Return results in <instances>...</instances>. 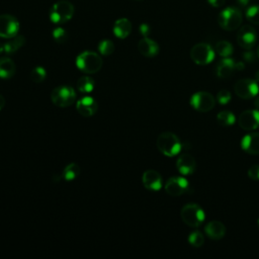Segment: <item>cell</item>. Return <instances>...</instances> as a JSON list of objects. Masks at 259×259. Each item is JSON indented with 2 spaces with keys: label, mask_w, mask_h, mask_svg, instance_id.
Segmentation results:
<instances>
[{
  "label": "cell",
  "mask_w": 259,
  "mask_h": 259,
  "mask_svg": "<svg viewBox=\"0 0 259 259\" xmlns=\"http://www.w3.org/2000/svg\"><path fill=\"white\" fill-rule=\"evenodd\" d=\"M157 148L158 150L167 157L176 156L182 148V144L179 138L171 133V132H164L160 134L157 138Z\"/></svg>",
  "instance_id": "6da1fadb"
},
{
  "label": "cell",
  "mask_w": 259,
  "mask_h": 259,
  "mask_svg": "<svg viewBox=\"0 0 259 259\" xmlns=\"http://www.w3.org/2000/svg\"><path fill=\"white\" fill-rule=\"evenodd\" d=\"M77 68L86 74H96L103 67L102 57L92 51H85L76 58Z\"/></svg>",
  "instance_id": "7a4b0ae2"
},
{
  "label": "cell",
  "mask_w": 259,
  "mask_h": 259,
  "mask_svg": "<svg viewBox=\"0 0 259 259\" xmlns=\"http://www.w3.org/2000/svg\"><path fill=\"white\" fill-rule=\"evenodd\" d=\"M219 26L225 31H234L242 23V12L237 7H227L218 16Z\"/></svg>",
  "instance_id": "3957f363"
},
{
  "label": "cell",
  "mask_w": 259,
  "mask_h": 259,
  "mask_svg": "<svg viewBox=\"0 0 259 259\" xmlns=\"http://www.w3.org/2000/svg\"><path fill=\"white\" fill-rule=\"evenodd\" d=\"M180 216L184 224L192 228L200 227L206 219V214L204 209L197 204L185 205L181 208Z\"/></svg>",
  "instance_id": "277c9868"
},
{
  "label": "cell",
  "mask_w": 259,
  "mask_h": 259,
  "mask_svg": "<svg viewBox=\"0 0 259 259\" xmlns=\"http://www.w3.org/2000/svg\"><path fill=\"white\" fill-rule=\"evenodd\" d=\"M74 11L75 9L71 2L61 0L52 6L50 10V19L56 25H63L73 17Z\"/></svg>",
  "instance_id": "5b68a950"
},
{
  "label": "cell",
  "mask_w": 259,
  "mask_h": 259,
  "mask_svg": "<svg viewBox=\"0 0 259 259\" xmlns=\"http://www.w3.org/2000/svg\"><path fill=\"white\" fill-rule=\"evenodd\" d=\"M51 101L59 107H68L76 102V91L71 86H58L51 92Z\"/></svg>",
  "instance_id": "8992f818"
},
{
  "label": "cell",
  "mask_w": 259,
  "mask_h": 259,
  "mask_svg": "<svg viewBox=\"0 0 259 259\" xmlns=\"http://www.w3.org/2000/svg\"><path fill=\"white\" fill-rule=\"evenodd\" d=\"M191 58L197 65L205 66L213 62L215 59V51L208 44L200 43L192 48Z\"/></svg>",
  "instance_id": "52a82bcc"
},
{
  "label": "cell",
  "mask_w": 259,
  "mask_h": 259,
  "mask_svg": "<svg viewBox=\"0 0 259 259\" xmlns=\"http://www.w3.org/2000/svg\"><path fill=\"white\" fill-rule=\"evenodd\" d=\"M191 105L200 112H207L216 105V100L213 94L206 91H199L191 98Z\"/></svg>",
  "instance_id": "ba28073f"
},
{
  "label": "cell",
  "mask_w": 259,
  "mask_h": 259,
  "mask_svg": "<svg viewBox=\"0 0 259 259\" xmlns=\"http://www.w3.org/2000/svg\"><path fill=\"white\" fill-rule=\"evenodd\" d=\"M235 93L242 100H250L255 98L259 92V86L257 81L253 79H240L234 85Z\"/></svg>",
  "instance_id": "9c48e42d"
},
{
  "label": "cell",
  "mask_w": 259,
  "mask_h": 259,
  "mask_svg": "<svg viewBox=\"0 0 259 259\" xmlns=\"http://www.w3.org/2000/svg\"><path fill=\"white\" fill-rule=\"evenodd\" d=\"M19 31L18 20L10 14L0 15V38L11 39L17 36Z\"/></svg>",
  "instance_id": "30bf717a"
},
{
  "label": "cell",
  "mask_w": 259,
  "mask_h": 259,
  "mask_svg": "<svg viewBox=\"0 0 259 259\" xmlns=\"http://www.w3.org/2000/svg\"><path fill=\"white\" fill-rule=\"evenodd\" d=\"M257 41V33L251 26H243L237 34V43L244 50H251Z\"/></svg>",
  "instance_id": "8fae6325"
},
{
  "label": "cell",
  "mask_w": 259,
  "mask_h": 259,
  "mask_svg": "<svg viewBox=\"0 0 259 259\" xmlns=\"http://www.w3.org/2000/svg\"><path fill=\"white\" fill-rule=\"evenodd\" d=\"M188 181L181 176H174L170 177L166 183L164 188H165V192L171 196V197H179L182 196L187 190H188Z\"/></svg>",
  "instance_id": "7c38bea8"
},
{
  "label": "cell",
  "mask_w": 259,
  "mask_h": 259,
  "mask_svg": "<svg viewBox=\"0 0 259 259\" xmlns=\"http://www.w3.org/2000/svg\"><path fill=\"white\" fill-rule=\"evenodd\" d=\"M238 124L245 131H254L259 128V109H248L243 111L238 119Z\"/></svg>",
  "instance_id": "4fadbf2b"
},
{
  "label": "cell",
  "mask_w": 259,
  "mask_h": 259,
  "mask_svg": "<svg viewBox=\"0 0 259 259\" xmlns=\"http://www.w3.org/2000/svg\"><path fill=\"white\" fill-rule=\"evenodd\" d=\"M76 109L82 116L90 117L97 113L99 109V104L93 98L84 97L77 101Z\"/></svg>",
  "instance_id": "5bb4252c"
},
{
  "label": "cell",
  "mask_w": 259,
  "mask_h": 259,
  "mask_svg": "<svg viewBox=\"0 0 259 259\" xmlns=\"http://www.w3.org/2000/svg\"><path fill=\"white\" fill-rule=\"evenodd\" d=\"M176 167L181 174L191 175L197 169L196 159L191 154L183 153L178 157L176 161Z\"/></svg>",
  "instance_id": "9a60e30c"
},
{
  "label": "cell",
  "mask_w": 259,
  "mask_h": 259,
  "mask_svg": "<svg viewBox=\"0 0 259 259\" xmlns=\"http://www.w3.org/2000/svg\"><path fill=\"white\" fill-rule=\"evenodd\" d=\"M142 182H143V185L147 188V190L152 191V192H157V191L161 190L162 184H163L162 177H161L160 173L157 172L156 170H153V169L146 170L143 173Z\"/></svg>",
  "instance_id": "2e32d148"
},
{
  "label": "cell",
  "mask_w": 259,
  "mask_h": 259,
  "mask_svg": "<svg viewBox=\"0 0 259 259\" xmlns=\"http://www.w3.org/2000/svg\"><path fill=\"white\" fill-rule=\"evenodd\" d=\"M242 149L251 155H259V133L253 132L243 137L241 141Z\"/></svg>",
  "instance_id": "e0dca14e"
},
{
  "label": "cell",
  "mask_w": 259,
  "mask_h": 259,
  "mask_svg": "<svg viewBox=\"0 0 259 259\" xmlns=\"http://www.w3.org/2000/svg\"><path fill=\"white\" fill-rule=\"evenodd\" d=\"M138 50L144 57L153 58L159 53V46L155 41L147 37L140 40L138 43Z\"/></svg>",
  "instance_id": "ac0fdd59"
},
{
  "label": "cell",
  "mask_w": 259,
  "mask_h": 259,
  "mask_svg": "<svg viewBox=\"0 0 259 259\" xmlns=\"http://www.w3.org/2000/svg\"><path fill=\"white\" fill-rule=\"evenodd\" d=\"M205 233L210 239L220 240L225 237L226 227L219 221H211L205 227Z\"/></svg>",
  "instance_id": "d6986e66"
},
{
  "label": "cell",
  "mask_w": 259,
  "mask_h": 259,
  "mask_svg": "<svg viewBox=\"0 0 259 259\" xmlns=\"http://www.w3.org/2000/svg\"><path fill=\"white\" fill-rule=\"evenodd\" d=\"M234 70H236V62H235L233 59L227 57V58H223L219 62L216 68V73L219 78L225 79V78H229L233 74Z\"/></svg>",
  "instance_id": "ffe728a7"
},
{
  "label": "cell",
  "mask_w": 259,
  "mask_h": 259,
  "mask_svg": "<svg viewBox=\"0 0 259 259\" xmlns=\"http://www.w3.org/2000/svg\"><path fill=\"white\" fill-rule=\"evenodd\" d=\"M112 31L116 38L126 39L132 32V23L128 18H120L115 20Z\"/></svg>",
  "instance_id": "44dd1931"
},
{
  "label": "cell",
  "mask_w": 259,
  "mask_h": 259,
  "mask_svg": "<svg viewBox=\"0 0 259 259\" xmlns=\"http://www.w3.org/2000/svg\"><path fill=\"white\" fill-rule=\"evenodd\" d=\"M15 64L10 58H0V78L9 79L15 74Z\"/></svg>",
  "instance_id": "7402d4cb"
},
{
  "label": "cell",
  "mask_w": 259,
  "mask_h": 259,
  "mask_svg": "<svg viewBox=\"0 0 259 259\" xmlns=\"http://www.w3.org/2000/svg\"><path fill=\"white\" fill-rule=\"evenodd\" d=\"M26 43V38L23 36H15L11 39H9L8 42L4 44V52L8 55L16 53L21 47L25 45Z\"/></svg>",
  "instance_id": "603a6c76"
},
{
  "label": "cell",
  "mask_w": 259,
  "mask_h": 259,
  "mask_svg": "<svg viewBox=\"0 0 259 259\" xmlns=\"http://www.w3.org/2000/svg\"><path fill=\"white\" fill-rule=\"evenodd\" d=\"M80 167L76 163H70L63 170V178L67 181H72L76 179L80 174Z\"/></svg>",
  "instance_id": "cb8c5ba5"
},
{
  "label": "cell",
  "mask_w": 259,
  "mask_h": 259,
  "mask_svg": "<svg viewBox=\"0 0 259 259\" xmlns=\"http://www.w3.org/2000/svg\"><path fill=\"white\" fill-rule=\"evenodd\" d=\"M76 87L78 91L82 93H90L93 91L94 87H96V83L94 80L89 76H82L77 80Z\"/></svg>",
  "instance_id": "d4e9b609"
},
{
  "label": "cell",
  "mask_w": 259,
  "mask_h": 259,
  "mask_svg": "<svg viewBox=\"0 0 259 259\" xmlns=\"http://www.w3.org/2000/svg\"><path fill=\"white\" fill-rule=\"evenodd\" d=\"M217 121L222 127H229L236 122V116L230 110H223L217 115Z\"/></svg>",
  "instance_id": "484cf974"
},
{
  "label": "cell",
  "mask_w": 259,
  "mask_h": 259,
  "mask_svg": "<svg viewBox=\"0 0 259 259\" xmlns=\"http://www.w3.org/2000/svg\"><path fill=\"white\" fill-rule=\"evenodd\" d=\"M216 53L223 57V58H227L230 57L233 54V46L231 43L227 42V41H221L219 43H217L216 45Z\"/></svg>",
  "instance_id": "4316f807"
},
{
  "label": "cell",
  "mask_w": 259,
  "mask_h": 259,
  "mask_svg": "<svg viewBox=\"0 0 259 259\" xmlns=\"http://www.w3.org/2000/svg\"><path fill=\"white\" fill-rule=\"evenodd\" d=\"M188 243L196 248H200L205 243V237L204 235L200 231L192 232L188 236Z\"/></svg>",
  "instance_id": "83f0119b"
},
{
  "label": "cell",
  "mask_w": 259,
  "mask_h": 259,
  "mask_svg": "<svg viewBox=\"0 0 259 259\" xmlns=\"http://www.w3.org/2000/svg\"><path fill=\"white\" fill-rule=\"evenodd\" d=\"M99 52L103 56H109L114 52V44L110 40H104L99 44Z\"/></svg>",
  "instance_id": "f1b7e54d"
},
{
  "label": "cell",
  "mask_w": 259,
  "mask_h": 259,
  "mask_svg": "<svg viewBox=\"0 0 259 259\" xmlns=\"http://www.w3.org/2000/svg\"><path fill=\"white\" fill-rule=\"evenodd\" d=\"M32 81L36 82V83H42L46 77H47V71L46 69L39 66V67H36L32 70L31 72V75H30Z\"/></svg>",
  "instance_id": "f546056e"
},
{
  "label": "cell",
  "mask_w": 259,
  "mask_h": 259,
  "mask_svg": "<svg viewBox=\"0 0 259 259\" xmlns=\"http://www.w3.org/2000/svg\"><path fill=\"white\" fill-rule=\"evenodd\" d=\"M246 18L253 25L259 26V5H253L246 11Z\"/></svg>",
  "instance_id": "4dcf8cb0"
},
{
  "label": "cell",
  "mask_w": 259,
  "mask_h": 259,
  "mask_svg": "<svg viewBox=\"0 0 259 259\" xmlns=\"http://www.w3.org/2000/svg\"><path fill=\"white\" fill-rule=\"evenodd\" d=\"M52 36H53V39L55 40V42L58 44H64L68 40V34L62 28H56L52 32Z\"/></svg>",
  "instance_id": "1f68e13d"
},
{
  "label": "cell",
  "mask_w": 259,
  "mask_h": 259,
  "mask_svg": "<svg viewBox=\"0 0 259 259\" xmlns=\"http://www.w3.org/2000/svg\"><path fill=\"white\" fill-rule=\"evenodd\" d=\"M231 98H232V97H231V93H230V91L227 90V89H223V90L219 91L218 94H217V101H218L219 104H222V105H225V104H229L230 101H231Z\"/></svg>",
  "instance_id": "d6a6232c"
},
{
  "label": "cell",
  "mask_w": 259,
  "mask_h": 259,
  "mask_svg": "<svg viewBox=\"0 0 259 259\" xmlns=\"http://www.w3.org/2000/svg\"><path fill=\"white\" fill-rule=\"evenodd\" d=\"M248 176L250 179L258 181L259 180V165H253L248 170Z\"/></svg>",
  "instance_id": "836d02e7"
},
{
  "label": "cell",
  "mask_w": 259,
  "mask_h": 259,
  "mask_svg": "<svg viewBox=\"0 0 259 259\" xmlns=\"http://www.w3.org/2000/svg\"><path fill=\"white\" fill-rule=\"evenodd\" d=\"M139 31H140V34L142 35L144 38H147L151 33V28H150V26L147 25V23H142V25H141L139 28Z\"/></svg>",
  "instance_id": "e575fe53"
},
{
  "label": "cell",
  "mask_w": 259,
  "mask_h": 259,
  "mask_svg": "<svg viewBox=\"0 0 259 259\" xmlns=\"http://www.w3.org/2000/svg\"><path fill=\"white\" fill-rule=\"evenodd\" d=\"M207 3L210 5V6H213L215 8H219V7H222L224 6L225 4V0H207Z\"/></svg>",
  "instance_id": "d590c367"
},
{
  "label": "cell",
  "mask_w": 259,
  "mask_h": 259,
  "mask_svg": "<svg viewBox=\"0 0 259 259\" xmlns=\"http://www.w3.org/2000/svg\"><path fill=\"white\" fill-rule=\"evenodd\" d=\"M243 58H244V60H246L247 62H254V60H255V54H254L252 51L247 50V52H245V53L243 54Z\"/></svg>",
  "instance_id": "8d00e7d4"
},
{
  "label": "cell",
  "mask_w": 259,
  "mask_h": 259,
  "mask_svg": "<svg viewBox=\"0 0 259 259\" xmlns=\"http://www.w3.org/2000/svg\"><path fill=\"white\" fill-rule=\"evenodd\" d=\"M236 1H237V3H238L240 6L245 7V6H247V4L250 2V0H236Z\"/></svg>",
  "instance_id": "74e56055"
},
{
  "label": "cell",
  "mask_w": 259,
  "mask_h": 259,
  "mask_svg": "<svg viewBox=\"0 0 259 259\" xmlns=\"http://www.w3.org/2000/svg\"><path fill=\"white\" fill-rule=\"evenodd\" d=\"M5 106V99L0 94V110H1Z\"/></svg>",
  "instance_id": "f35d334b"
},
{
  "label": "cell",
  "mask_w": 259,
  "mask_h": 259,
  "mask_svg": "<svg viewBox=\"0 0 259 259\" xmlns=\"http://www.w3.org/2000/svg\"><path fill=\"white\" fill-rule=\"evenodd\" d=\"M254 105L257 109H259V97H257V96H256V99L254 101Z\"/></svg>",
  "instance_id": "ab89813d"
},
{
  "label": "cell",
  "mask_w": 259,
  "mask_h": 259,
  "mask_svg": "<svg viewBox=\"0 0 259 259\" xmlns=\"http://www.w3.org/2000/svg\"><path fill=\"white\" fill-rule=\"evenodd\" d=\"M2 52H4V44L0 43V54H1Z\"/></svg>",
  "instance_id": "60d3db41"
},
{
  "label": "cell",
  "mask_w": 259,
  "mask_h": 259,
  "mask_svg": "<svg viewBox=\"0 0 259 259\" xmlns=\"http://www.w3.org/2000/svg\"><path fill=\"white\" fill-rule=\"evenodd\" d=\"M255 81L259 82V71L256 72V75H255Z\"/></svg>",
  "instance_id": "b9f144b4"
},
{
  "label": "cell",
  "mask_w": 259,
  "mask_h": 259,
  "mask_svg": "<svg viewBox=\"0 0 259 259\" xmlns=\"http://www.w3.org/2000/svg\"><path fill=\"white\" fill-rule=\"evenodd\" d=\"M257 55H258V57H259V46H258V48H257Z\"/></svg>",
  "instance_id": "7bdbcfd3"
},
{
  "label": "cell",
  "mask_w": 259,
  "mask_h": 259,
  "mask_svg": "<svg viewBox=\"0 0 259 259\" xmlns=\"http://www.w3.org/2000/svg\"><path fill=\"white\" fill-rule=\"evenodd\" d=\"M257 224H258V226H259V218H258V220H257Z\"/></svg>",
  "instance_id": "ee69618b"
},
{
  "label": "cell",
  "mask_w": 259,
  "mask_h": 259,
  "mask_svg": "<svg viewBox=\"0 0 259 259\" xmlns=\"http://www.w3.org/2000/svg\"><path fill=\"white\" fill-rule=\"evenodd\" d=\"M136 1H142V0H136Z\"/></svg>",
  "instance_id": "f6af8a7d"
}]
</instances>
